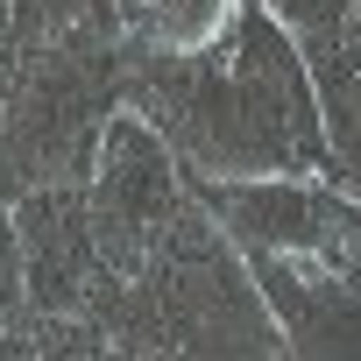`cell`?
I'll list each match as a JSON object with an SVG mask.
<instances>
[{"label": "cell", "mask_w": 361, "mask_h": 361, "mask_svg": "<svg viewBox=\"0 0 361 361\" xmlns=\"http://www.w3.org/2000/svg\"><path fill=\"white\" fill-rule=\"evenodd\" d=\"M354 22H361V0H354Z\"/></svg>", "instance_id": "obj_8"}, {"label": "cell", "mask_w": 361, "mask_h": 361, "mask_svg": "<svg viewBox=\"0 0 361 361\" xmlns=\"http://www.w3.org/2000/svg\"><path fill=\"white\" fill-rule=\"evenodd\" d=\"M128 361H163V354H128Z\"/></svg>", "instance_id": "obj_7"}, {"label": "cell", "mask_w": 361, "mask_h": 361, "mask_svg": "<svg viewBox=\"0 0 361 361\" xmlns=\"http://www.w3.org/2000/svg\"><path fill=\"white\" fill-rule=\"evenodd\" d=\"M22 276H29L22 234H15V220H8V213H0V319H8V312L22 305Z\"/></svg>", "instance_id": "obj_6"}, {"label": "cell", "mask_w": 361, "mask_h": 361, "mask_svg": "<svg viewBox=\"0 0 361 361\" xmlns=\"http://www.w3.org/2000/svg\"><path fill=\"white\" fill-rule=\"evenodd\" d=\"M92 199H99L106 234H121V241H149L170 220V206H177V163H170V142L142 114H114L106 121Z\"/></svg>", "instance_id": "obj_4"}, {"label": "cell", "mask_w": 361, "mask_h": 361, "mask_svg": "<svg viewBox=\"0 0 361 361\" xmlns=\"http://www.w3.org/2000/svg\"><path fill=\"white\" fill-rule=\"evenodd\" d=\"M255 290L305 361H361V290L340 283L319 255H248Z\"/></svg>", "instance_id": "obj_2"}, {"label": "cell", "mask_w": 361, "mask_h": 361, "mask_svg": "<svg viewBox=\"0 0 361 361\" xmlns=\"http://www.w3.org/2000/svg\"><path fill=\"white\" fill-rule=\"evenodd\" d=\"M213 213L241 255H326L340 234V206L312 177H220Z\"/></svg>", "instance_id": "obj_3"}, {"label": "cell", "mask_w": 361, "mask_h": 361, "mask_svg": "<svg viewBox=\"0 0 361 361\" xmlns=\"http://www.w3.org/2000/svg\"><path fill=\"white\" fill-rule=\"evenodd\" d=\"M177 114L220 177H305L319 163V92L269 15H241L213 57H192L177 78Z\"/></svg>", "instance_id": "obj_1"}, {"label": "cell", "mask_w": 361, "mask_h": 361, "mask_svg": "<svg viewBox=\"0 0 361 361\" xmlns=\"http://www.w3.org/2000/svg\"><path fill=\"white\" fill-rule=\"evenodd\" d=\"M234 29H241V0H142V36L177 64L213 57Z\"/></svg>", "instance_id": "obj_5"}]
</instances>
